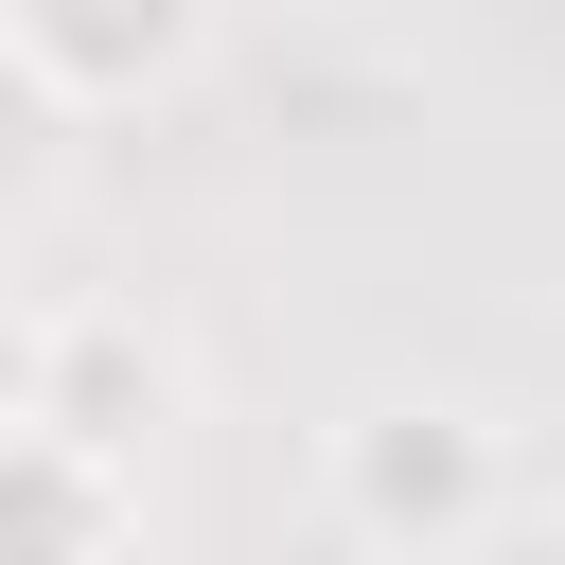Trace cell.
Wrapping results in <instances>:
<instances>
[{
    "instance_id": "cell-4",
    "label": "cell",
    "mask_w": 565,
    "mask_h": 565,
    "mask_svg": "<svg viewBox=\"0 0 565 565\" xmlns=\"http://www.w3.org/2000/svg\"><path fill=\"white\" fill-rule=\"evenodd\" d=\"M35 424H71V441L141 459V441L177 424V335H159V318H124V300H71V318H53V353H35Z\"/></svg>"
},
{
    "instance_id": "cell-3",
    "label": "cell",
    "mask_w": 565,
    "mask_h": 565,
    "mask_svg": "<svg viewBox=\"0 0 565 565\" xmlns=\"http://www.w3.org/2000/svg\"><path fill=\"white\" fill-rule=\"evenodd\" d=\"M141 459H106V441H71V424H0V565H124V530H141V494H124Z\"/></svg>"
},
{
    "instance_id": "cell-2",
    "label": "cell",
    "mask_w": 565,
    "mask_h": 565,
    "mask_svg": "<svg viewBox=\"0 0 565 565\" xmlns=\"http://www.w3.org/2000/svg\"><path fill=\"white\" fill-rule=\"evenodd\" d=\"M0 35L53 71L71 124H106V106H159V88L212 53V0H0Z\"/></svg>"
},
{
    "instance_id": "cell-6",
    "label": "cell",
    "mask_w": 565,
    "mask_h": 565,
    "mask_svg": "<svg viewBox=\"0 0 565 565\" xmlns=\"http://www.w3.org/2000/svg\"><path fill=\"white\" fill-rule=\"evenodd\" d=\"M35 353H53V318H35V300H18V282H0V424H18V406H35Z\"/></svg>"
},
{
    "instance_id": "cell-5",
    "label": "cell",
    "mask_w": 565,
    "mask_h": 565,
    "mask_svg": "<svg viewBox=\"0 0 565 565\" xmlns=\"http://www.w3.org/2000/svg\"><path fill=\"white\" fill-rule=\"evenodd\" d=\"M53 177H71V106H53V71H35L18 35H0V230H18V212H35Z\"/></svg>"
},
{
    "instance_id": "cell-1",
    "label": "cell",
    "mask_w": 565,
    "mask_h": 565,
    "mask_svg": "<svg viewBox=\"0 0 565 565\" xmlns=\"http://www.w3.org/2000/svg\"><path fill=\"white\" fill-rule=\"evenodd\" d=\"M318 494H335V530H353L371 565H477L494 512H512V441H494V406H459V388H371V406H335Z\"/></svg>"
}]
</instances>
